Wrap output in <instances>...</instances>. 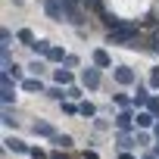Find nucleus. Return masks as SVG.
Masks as SVG:
<instances>
[{"label": "nucleus", "instance_id": "9d476101", "mask_svg": "<svg viewBox=\"0 0 159 159\" xmlns=\"http://www.w3.org/2000/svg\"><path fill=\"white\" fill-rule=\"evenodd\" d=\"M53 143L66 150V147H72V137H66V134H56V137H53Z\"/></svg>", "mask_w": 159, "mask_h": 159}, {"label": "nucleus", "instance_id": "9b49d317", "mask_svg": "<svg viewBox=\"0 0 159 159\" xmlns=\"http://www.w3.org/2000/svg\"><path fill=\"white\" fill-rule=\"evenodd\" d=\"M19 41H25V44L31 47V44H34V34H31L28 28H22V31H19Z\"/></svg>", "mask_w": 159, "mask_h": 159}, {"label": "nucleus", "instance_id": "f8f14e48", "mask_svg": "<svg viewBox=\"0 0 159 159\" xmlns=\"http://www.w3.org/2000/svg\"><path fill=\"white\" fill-rule=\"evenodd\" d=\"M134 103H137V106L150 103V97H147V91H143V88H137V97H134Z\"/></svg>", "mask_w": 159, "mask_h": 159}, {"label": "nucleus", "instance_id": "f3484780", "mask_svg": "<svg viewBox=\"0 0 159 159\" xmlns=\"http://www.w3.org/2000/svg\"><path fill=\"white\" fill-rule=\"evenodd\" d=\"M78 109H81V116H94V106H91V103H81Z\"/></svg>", "mask_w": 159, "mask_h": 159}, {"label": "nucleus", "instance_id": "1a4fd4ad", "mask_svg": "<svg viewBox=\"0 0 159 159\" xmlns=\"http://www.w3.org/2000/svg\"><path fill=\"white\" fill-rule=\"evenodd\" d=\"M31 50H34V53H50V44H47V41H34Z\"/></svg>", "mask_w": 159, "mask_h": 159}, {"label": "nucleus", "instance_id": "f257e3e1", "mask_svg": "<svg viewBox=\"0 0 159 159\" xmlns=\"http://www.w3.org/2000/svg\"><path fill=\"white\" fill-rule=\"evenodd\" d=\"M134 38H137L134 25H116V28H109V44H128Z\"/></svg>", "mask_w": 159, "mask_h": 159}, {"label": "nucleus", "instance_id": "2eb2a0df", "mask_svg": "<svg viewBox=\"0 0 159 159\" xmlns=\"http://www.w3.org/2000/svg\"><path fill=\"white\" fill-rule=\"evenodd\" d=\"M47 56H50V59H66V53H62L59 47H50V53H47Z\"/></svg>", "mask_w": 159, "mask_h": 159}, {"label": "nucleus", "instance_id": "4468645a", "mask_svg": "<svg viewBox=\"0 0 159 159\" xmlns=\"http://www.w3.org/2000/svg\"><path fill=\"white\" fill-rule=\"evenodd\" d=\"M7 147L16 150V153H25V143H22V140H7Z\"/></svg>", "mask_w": 159, "mask_h": 159}, {"label": "nucleus", "instance_id": "7ed1b4c3", "mask_svg": "<svg viewBox=\"0 0 159 159\" xmlns=\"http://www.w3.org/2000/svg\"><path fill=\"white\" fill-rule=\"evenodd\" d=\"M44 7H47V13L53 16V19H62L66 13H62V3H59V0H44Z\"/></svg>", "mask_w": 159, "mask_h": 159}, {"label": "nucleus", "instance_id": "412c9836", "mask_svg": "<svg viewBox=\"0 0 159 159\" xmlns=\"http://www.w3.org/2000/svg\"><path fill=\"white\" fill-rule=\"evenodd\" d=\"M156 50H159V38H156Z\"/></svg>", "mask_w": 159, "mask_h": 159}, {"label": "nucleus", "instance_id": "39448f33", "mask_svg": "<svg viewBox=\"0 0 159 159\" xmlns=\"http://www.w3.org/2000/svg\"><path fill=\"white\" fill-rule=\"evenodd\" d=\"M13 84H10V75H3V103H13Z\"/></svg>", "mask_w": 159, "mask_h": 159}, {"label": "nucleus", "instance_id": "6e6552de", "mask_svg": "<svg viewBox=\"0 0 159 159\" xmlns=\"http://www.w3.org/2000/svg\"><path fill=\"white\" fill-rule=\"evenodd\" d=\"M34 131H38V134H50V137H56V134H53V128H50L47 122H34Z\"/></svg>", "mask_w": 159, "mask_h": 159}, {"label": "nucleus", "instance_id": "ddd939ff", "mask_svg": "<svg viewBox=\"0 0 159 159\" xmlns=\"http://www.w3.org/2000/svg\"><path fill=\"white\" fill-rule=\"evenodd\" d=\"M56 81H59V84H69V81H72V75L62 72V69H56Z\"/></svg>", "mask_w": 159, "mask_h": 159}, {"label": "nucleus", "instance_id": "0eeeda50", "mask_svg": "<svg viewBox=\"0 0 159 159\" xmlns=\"http://www.w3.org/2000/svg\"><path fill=\"white\" fill-rule=\"evenodd\" d=\"M22 88H25V91H38V94L44 91V84H41V78H28V81H22Z\"/></svg>", "mask_w": 159, "mask_h": 159}, {"label": "nucleus", "instance_id": "20e7f679", "mask_svg": "<svg viewBox=\"0 0 159 159\" xmlns=\"http://www.w3.org/2000/svg\"><path fill=\"white\" fill-rule=\"evenodd\" d=\"M84 84H88V88H97V84H100V72H97V69H84Z\"/></svg>", "mask_w": 159, "mask_h": 159}, {"label": "nucleus", "instance_id": "aec40b11", "mask_svg": "<svg viewBox=\"0 0 159 159\" xmlns=\"http://www.w3.org/2000/svg\"><path fill=\"white\" fill-rule=\"evenodd\" d=\"M147 106H150V112H159V100H150Z\"/></svg>", "mask_w": 159, "mask_h": 159}, {"label": "nucleus", "instance_id": "423d86ee", "mask_svg": "<svg viewBox=\"0 0 159 159\" xmlns=\"http://www.w3.org/2000/svg\"><path fill=\"white\" fill-rule=\"evenodd\" d=\"M94 62L103 66V69H109V53L106 50H94Z\"/></svg>", "mask_w": 159, "mask_h": 159}, {"label": "nucleus", "instance_id": "f03ea898", "mask_svg": "<svg viewBox=\"0 0 159 159\" xmlns=\"http://www.w3.org/2000/svg\"><path fill=\"white\" fill-rule=\"evenodd\" d=\"M116 81H119V84H131V81H134V72L125 69V66H119V69H116Z\"/></svg>", "mask_w": 159, "mask_h": 159}, {"label": "nucleus", "instance_id": "dca6fc26", "mask_svg": "<svg viewBox=\"0 0 159 159\" xmlns=\"http://www.w3.org/2000/svg\"><path fill=\"white\" fill-rule=\"evenodd\" d=\"M128 125H131V116L122 112V116H119V128H128Z\"/></svg>", "mask_w": 159, "mask_h": 159}, {"label": "nucleus", "instance_id": "a211bd4d", "mask_svg": "<svg viewBox=\"0 0 159 159\" xmlns=\"http://www.w3.org/2000/svg\"><path fill=\"white\" fill-rule=\"evenodd\" d=\"M137 122H140V125H150V122H153V116H147V112H140V116H137Z\"/></svg>", "mask_w": 159, "mask_h": 159}, {"label": "nucleus", "instance_id": "6ab92c4d", "mask_svg": "<svg viewBox=\"0 0 159 159\" xmlns=\"http://www.w3.org/2000/svg\"><path fill=\"white\" fill-rule=\"evenodd\" d=\"M150 84H159V69H153V75H150Z\"/></svg>", "mask_w": 159, "mask_h": 159}]
</instances>
